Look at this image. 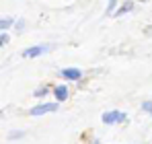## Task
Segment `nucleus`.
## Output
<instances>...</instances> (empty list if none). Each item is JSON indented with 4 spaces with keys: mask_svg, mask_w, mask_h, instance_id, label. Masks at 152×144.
I'll list each match as a JSON object with an SVG mask.
<instances>
[{
    "mask_svg": "<svg viewBox=\"0 0 152 144\" xmlns=\"http://www.w3.org/2000/svg\"><path fill=\"white\" fill-rule=\"evenodd\" d=\"M51 95H53L56 101L64 103V101H68V99H70V89H68V84H56V87H53V91H51Z\"/></svg>",
    "mask_w": 152,
    "mask_h": 144,
    "instance_id": "obj_5",
    "label": "nucleus"
},
{
    "mask_svg": "<svg viewBox=\"0 0 152 144\" xmlns=\"http://www.w3.org/2000/svg\"><path fill=\"white\" fill-rule=\"evenodd\" d=\"M15 17H2V21H0V29L2 31H8V29H12L15 27Z\"/></svg>",
    "mask_w": 152,
    "mask_h": 144,
    "instance_id": "obj_8",
    "label": "nucleus"
},
{
    "mask_svg": "<svg viewBox=\"0 0 152 144\" xmlns=\"http://www.w3.org/2000/svg\"><path fill=\"white\" fill-rule=\"evenodd\" d=\"M21 138H25V130H12V132H8V136H6V140H21Z\"/></svg>",
    "mask_w": 152,
    "mask_h": 144,
    "instance_id": "obj_9",
    "label": "nucleus"
},
{
    "mask_svg": "<svg viewBox=\"0 0 152 144\" xmlns=\"http://www.w3.org/2000/svg\"><path fill=\"white\" fill-rule=\"evenodd\" d=\"M140 109H142L146 115H150V118H152V99H144V101L140 103Z\"/></svg>",
    "mask_w": 152,
    "mask_h": 144,
    "instance_id": "obj_10",
    "label": "nucleus"
},
{
    "mask_svg": "<svg viewBox=\"0 0 152 144\" xmlns=\"http://www.w3.org/2000/svg\"><path fill=\"white\" fill-rule=\"evenodd\" d=\"M25 25H27L25 19H17V21H15V27H12V29H15L17 33H23V31H25Z\"/></svg>",
    "mask_w": 152,
    "mask_h": 144,
    "instance_id": "obj_12",
    "label": "nucleus"
},
{
    "mask_svg": "<svg viewBox=\"0 0 152 144\" xmlns=\"http://www.w3.org/2000/svg\"><path fill=\"white\" fill-rule=\"evenodd\" d=\"M101 121L103 126H115V123H126L127 121V115L124 111H119V109H109V111H105L101 115Z\"/></svg>",
    "mask_w": 152,
    "mask_h": 144,
    "instance_id": "obj_3",
    "label": "nucleus"
},
{
    "mask_svg": "<svg viewBox=\"0 0 152 144\" xmlns=\"http://www.w3.org/2000/svg\"><path fill=\"white\" fill-rule=\"evenodd\" d=\"M58 76L64 78L66 82H80L82 76H84V72L80 70V68H76V66H68V68H62V70L58 72Z\"/></svg>",
    "mask_w": 152,
    "mask_h": 144,
    "instance_id": "obj_4",
    "label": "nucleus"
},
{
    "mask_svg": "<svg viewBox=\"0 0 152 144\" xmlns=\"http://www.w3.org/2000/svg\"><path fill=\"white\" fill-rule=\"evenodd\" d=\"M136 2H150V0H136Z\"/></svg>",
    "mask_w": 152,
    "mask_h": 144,
    "instance_id": "obj_14",
    "label": "nucleus"
},
{
    "mask_svg": "<svg viewBox=\"0 0 152 144\" xmlns=\"http://www.w3.org/2000/svg\"><path fill=\"white\" fill-rule=\"evenodd\" d=\"M10 43V35H8V31H2L0 33V46L4 48V46H8Z\"/></svg>",
    "mask_w": 152,
    "mask_h": 144,
    "instance_id": "obj_13",
    "label": "nucleus"
},
{
    "mask_svg": "<svg viewBox=\"0 0 152 144\" xmlns=\"http://www.w3.org/2000/svg\"><path fill=\"white\" fill-rule=\"evenodd\" d=\"M51 91H53L51 87H45V84H43V87H37V89H35V91H33L31 95L35 97V99H45V97L50 95Z\"/></svg>",
    "mask_w": 152,
    "mask_h": 144,
    "instance_id": "obj_7",
    "label": "nucleus"
},
{
    "mask_svg": "<svg viewBox=\"0 0 152 144\" xmlns=\"http://www.w3.org/2000/svg\"><path fill=\"white\" fill-rule=\"evenodd\" d=\"M134 6H136V2H134V0H126L124 4H119V6L115 8L113 17H115V19H119V17H124V15H129V12L134 10Z\"/></svg>",
    "mask_w": 152,
    "mask_h": 144,
    "instance_id": "obj_6",
    "label": "nucleus"
},
{
    "mask_svg": "<svg viewBox=\"0 0 152 144\" xmlns=\"http://www.w3.org/2000/svg\"><path fill=\"white\" fill-rule=\"evenodd\" d=\"M117 6H119V0H109V2H107V15L113 17V12H115Z\"/></svg>",
    "mask_w": 152,
    "mask_h": 144,
    "instance_id": "obj_11",
    "label": "nucleus"
},
{
    "mask_svg": "<svg viewBox=\"0 0 152 144\" xmlns=\"http://www.w3.org/2000/svg\"><path fill=\"white\" fill-rule=\"evenodd\" d=\"M51 49H53V43H37V46L25 48L21 56H23L25 60H35V58H39V56H45V54H50Z\"/></svg>",
    "mask_w": 152,
    "mask_h": 144,
    "instance_id": "obj_1",
    "label": "nucleus"
},
{
    "mask_svg": "<svg viewBox=\"0 0 152 144\" xmlns=\"http://www.w3.org/2000/svg\"><path fill=\"white\" fill-rule=\"evenodd\" d=\"M60 109V101H51V103H37L35 107H31L27 113L31 115V118H41V115H45V113H53V111H58Z\"/></svg>",
    "mask_w": 152,
    "mask_h": 144,
    "instance_id": "obj_2",
    "label": "nucleus"
}]
</instances>
